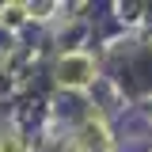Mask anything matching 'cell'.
Wrapping results in <instances>:
<instances>
[{
    "instance_id": "obj_1",
    "label": "cell",
    "mask_w": 152,
    "mask_h": 152,
    "mask_svg": "<svg viewBox=\"0 0 152 152\" xmlns=\"http://www.w3.org/2000/svg\"><path fill=\"white\" fill-rule=\"evenodd\" d=\"M88 76H91V61L88 57H65L61 61V80L65 84H88Z\"/></svg>"
},
{
    "instance_id": "obj_2",
    "label": "cell",
    "mask_w": 152,
    "mask_h": 152,
    "mask_svg": "<svg viewBox=\"0 0 152 152\" xmlns=\"http://www.w3.org/2000/svg\"><path fill=\"white\" fill-rule=\"evenodd\" d=\"M0 152H19V137H4L0 141Z\"/></svg>"
}]
</instances>
